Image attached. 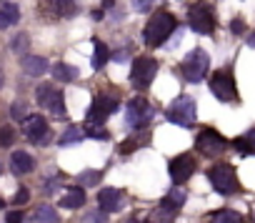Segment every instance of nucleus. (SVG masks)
Listing matches in <instances>:
<instances>
[{
	"label": "nucleus",
	"mask_w": 255,
	"mask_h": 223,
	"mask_svg": "<svg viewBox=\"0 0 255 223\" xmlns=\"http://www.w3.org/2000/svg\"><path fill=\"white\" fill-rule=\"evenodd\" d=\"M175 18L168 13V10H160V13H155L150 20H148V25H145V30H143V38H145V43L150 45V48H158V45H163L170 35H173V30H175Z\"/></svg>",
	"instance_id": "1"
},
{
	"label": "nucleus",
	"mask_w": 255,
	"mask_h": 223,
	"mask_svg": "<svg viewBox=\"0 0 255 223\" xmlns=\"http://www.w3.org/2000/svg\"><path fill=\"white\" fill-rule=\"evenodd\" d=\"M208 68H210V58H208V53L205 50H193L185 60H183V65H180V73H183V78L188 80V83H198V80H203L205 75H208Z\"/></svg>",
	"instance_id": "2"
},
{
	"label": "nucleus",
	"mask_w": 255,
	"mask_h": 223,
	"mask_svg": "<svg viewBox=\"0 0 255 223\" xmlns=\"http://www.w3.org/2000/svg\"><path fill=\"white\" fill-rule=\"evenodd\" d=\"M168 121L183 128H190L195 121V100L190 95H178V100H173L168 108Z\"/></svg>",
	"instance_id": "3"
},
{
	"label": "nucleus",
	"mask_w": 255,
	"mask_h": 223,
	"mask_svg": "<svg viewBox=\"0 0 255 223\" xmlns=\"http://www.w3.org/2000/svg\"><path fill=\"white\" fill-rule=\"evenodd\" d=\"M208 176H210V183H213V188H215L218 193L230 196V193L238 191V176H235L233 166H228V163H218V166L210 168Z\"/></svg>",
	"instance_id": "4"
},
{
	"label": "nucleus",
	"mask_w": 255,
	"mask_h": 223,
	"mask_svg": "<svg viewBox=\"0 0 255 223\" xmlns=\"http://www.w3.org/2000/svg\"><path fill=\"white\" fill-rule=\"evenodd\" d=\"M23 131H25V138L35 146H48L50 143V128H48V121L43 116H28L23 121Z\"/></svg>",
	"instance_id": "5"
},
{
	"label": "nucleus",
	"mask_w": 255,
	"mask_h": 223,
	"mask_svg": "<svg viewBox=\"0 0 255 223\" xmlns=\"http://www.w3.org/2000/svg\"><path fill=\"white\" fill-rule=\"evenodd\" d=\"M155 75H158V63H155L153 58L143 55V58H138V60H135V65H133L130 83H133L135 88H148V85L153 83V78H155Z\"/></svg>",
	"instance_id": "6"
},
{
	"label": "nucleus",
	"mask_w": 255,
	"mask_h": 223,
	"mask_svg": "<svg viewBox=\"0 0 255 223\" xmlns=\"http://www.w3.org/2000/svg\"><path fill=\"white\" fill-rule=\"evenodd\" d=\"M118 108V98L115 95H98L88 110V123L90 126H98V123H105V118L113 113V110Z\"/></svg>",
	"instance_id": "7"
},
{
	"label": "nucleus",
	"mask_w": 255,
	"mask_h": 223,
	"mask_svg": "<svg viewBox=\"0 0 255 223\" xmlns=\"http://www.w3.org/2000/svg\"><path fill=\"white\" fill-rule=\"evenodd\" d=\"M153 118V108L145 103V98H133L128 103V126L130 128H143Z\"/></svg>",
	"instance_id": "8"
},
{
	"label": "nucleus",
	"mask_w": 255,
	"mask_h": 223,
	"mask_svg": "<svg viewBox=\"0 0 255 223\" xmlns=\"http://www.w3.org/2000/svg\"><path fill=\"white\" fill-rule=\"evenodd\" d=\"M210 90L215 93V98L218 100H235V80H233V75L228 73V70H220V73H215L213 78H210Z\"/></svg>",
	"instance_id": "9"
},
{
	"label": "nucleus",
	"mask_w": 255,
	"mask_h": 223,
	"mask_svg": "<svg viewBox=\"0 0 255 223\" xmlns=\"http://www.w3.org/2000/svg\"><path fill=\"white\" fill-rule=\"evenodd\" d=\"M190 28L200 35H210L215 30V18H213V10L208 5H198L190 10Z\"/></svg>",
	"instance_id": "10"
},
{
	"label": "nucleus",
	"mask_w": 255,
	"mask_h": 223,
	"mask_svg": "<svg viewBox=\"0 0 255 223\" xmlns=\"http://www.w3.org/2000/svg\"><path fill=\"white\" fill-rule=\"evenodd\" d=\"M195 173V158L190 153H180L178 158L170 161V178L175 183H185Z\"/></svg>",
	"instance_id": "11"
},
{
	"label": "nucleus",
	"mask_w": 255,
	"mask_h": 223,
	"mask_svg": "<svg viewBox=\"0 0 255 223\" xmlns=\"http://www.w3.org/2000/svg\"><path fill=\"white\" fill-rule=\"evenodd\" d=\"M195 146H198V151H200L203 156H215V153H220L228 143H225V138H223V136H218L215 131L205 128V131H200V136H198Z\"/></svg>",
	"instance_id": "12"
},
{
	"label": "nucleus",
	"mask_w": 255,
	"mask_h": 223,
	"mask_svg": "<svg viewBox=\"0 0 255 223\" xmlns=\"http://www.w3.org/2000/svg\"><path fill=\"white\" fill-rule=\"evenodd\" d=\"M98 206L103 213H115L123 208V193L118 188H103L98 193Z\"/></svg>",
	"instance_id": "13"
},
{
	"label": "nucleus",
	"mask_w": 255,
	"mask_h": 223,
	"mask_svg": "<svg viewBox=\"0 0 255 223\" xmlns=\"http://www.w3.org/2000/svg\"><path fill=\"white\" fill-rule=\"evenodd\" d=\"M10 168H13L15 176H28V173L35 168V161H33V156H28L25 151H15V153L10 156Z\"/></svg>",
	"instance_id": "14"
},
{
	"label": "nucleus",
	"mask_w": 255,
	"mask_h": 223,
	"mask_svg": "<svg viewBox=\"0 0 255 223\" xmlns=\"http://www.w3.org/2000/svg\"><path fill=\"white\" fill-rule=\"evenodd\" d=\"M20 65H23L25 75H30V78H38V75H43L48 70V60L43 55H23Z\"/></svg>",
	"instance_id": "15"
},
{
	"label": "nucleus",
	"mask_w": 255,
	"mask_h": 223,
	"mask_svg": "<svg viewBox=\"0 0 255 223\" xmlns=\"http://www.w3.org/2000/svg\"><path fill=\"white\" fill-rule=\"evenodd\" d=\"M45 5H48L55 15H60V18H70V15L78 10L75 0H45Z\"/></svg>",
	"instance_id": "16"
},
{
	"label": "nucleus",
	"mask_w": 255,
	"mask_h": 223,
	"mask_svg": "<svg viewBox=\"0 0 255 223\" xmlns=\"http://www.w3.org/2000/svg\"><path fill=\"white\" fill-rule=\"evenodd\" d=\"M83 203H85V191L83 188H68L65 196L60 198L63 208H80Z\"/></svg>",
	"instance_id": "17"
},
{
	"label": "nucleus",
	"mask_w": 255,
	"mask_h": 223,
	"mask_svg": "<svg viewBox=\"0 0 255 223\" xmlns=\"http://www.w3.org/2000/svg\"><path fill=\"white\" fill-rule=\"evenodd\" d=\"M35 223H58L60 221V216H58V211L53 208V206H48V203H43V206H38L35 208Z\"/></svg>",
	"instance_id": "18"
},
{
	"label": "nucleus",
	"mask_w": 255,
	"mask_h": 223,
	"mask_svg": "<svg viewBox=\"0 0 255 223\" xmlns=\"http://www.w3.org/2000/svg\"><path fill=\"white\" fill-rule=\"evenodd\" d=\"M48 110L55 116V118H68V110H65V98H63V93L60 90H55L53 93V98H50V103H48Z\"/></svg>",
	"instance_id": "19"
},
{
	"label": "nucleus",
	"mask_w": 255,
	"mask_h": 223,
	"mask_svg": "<svg viewBox=\"0 0 255 223\" xmlns=\"http://www.w3.org/2000/svg\"><path fill=\"white\" fill-rule=\"evenodd\" d=\"M53 73H55V78L63 80V83H73V80L80 75L78 68H75V65H68V63H58V65L53 68Z\"/></svg>",
	"instance_id": "20"
},
{
	"label": "nucleus",
	"mask_w": 255,
	"mask_h": 223,
	"mask_svg": "<svg viewBox=\"0 0 255 223\" xmlns=\"http://www.w3.org/2000/svg\"><path fill=\"white\" fill-rule=\"evenodd\" d=\"M20 20V10L15 5H5V8H0V28H10Z\"/></svg>",
	"instance_id": "21"
},
{
	"label": "nucleus",
	"mask_w": 255,
	"mask_h": 223,
	"mask_svg": "<svg viewBox=\"0 0 255 223\" xmlns=\"http://www.w3.org/2000/svg\"><path fill=\"white\" fill-rule=\"evenodd\" d=\"M108 58H110V50H108V45H105V43H95V50H93V68H95V70L105 68Z\"/></svg>",
	"instance_id": "22"
},
{
	"label": "nucleus",
	"mask_w": 255,
	"mask_h": 223,
	"mask_svg": "<svg viewBox=\"0 0 255 223\" xmlns=\"http://www.w3.org/2000/svg\"><path fill=\"white\" fill-rule=\"evenodd\" d=\"M183 203H185V193H183L180 188H173V191L163 198V203H160V206H165V208H170V211H178Z\"/></svg>",
	"instance_id": "23"
},
{
	"label": "nucleus",
	"mask_w": 255,
	"mask_h": 223,
	"mask_svg": "<svg viewBox=\"0 0 255 223\" xmlns=\"http://www.w3.org/2000/svg\"><path fill=\"white\" fill-rule=\"evenodd\" d=\"M53 93H55V88H53L50 83H43V85H38V90H35V98H38V103H40L43 108H48V103H50Z\"/></svg>",
	"instance_id": "24"
},
{
	"label": "nucleus",
	"mask_w": 255,
	"mask_h": 223,
	"mask_svg": "<svg viewBox=\"0 0 255 223\" xmlns=\"http://www.w3.org/2000/svg\"><path fill=\"white\" fill-rule=\"evenodd\" d=\"M80 138H83V128H78V126H70V128H68V131L60 136V141H58V143H60V146H70V143H78Z\"/></svg>",
	"instance_id": "25"
},
{
	"label": "nucleus",
	"mask_w": 255,
	"mask_h": 223,
	"mask_svg": "<svg viewBox=\"0 0 255 223\" xmlns=\"http://www.w3.org/2000/svg\"><path fill=\"white\" fill-rule=\"evenodd\" d=\"M213 223H240V216L235 213V211H218L215 216H213Z\"/></svg>",
	"instance_id": "26"
},
{
	"label": "nucleus",
	"mask_w": 255,
	"mask_h": 223,
	"mask_svg": "<svg viewBox=\"0 0 255 223\" xmlns=\"http://www.w3.org/2000/svg\"><path fill=\"white\" fill-rule=\"evenodd\" d=\"M15 143V131L10 126H3L0 128V148H10Z\"/></svg>",
	"instance_id": "27"
},
{
	"label": "nucleus",
	"mask_w": 255,
	"mask_h": 223,
	"mask_svg": "<svg viewBox=\"0 0 255 223\" xmlns=\"http://www.w3.org/2000/svg\"><path fill=\"white\" fill-rule=\"evenodd\" d=\"M10 116H13L15 121H25V118L30 116V113H28V105H25V103H20V100H18V103H13V105H10Z\"/></svg>",
	"instance_id": "28"
},
{
	"label": "nucleus",
	"mask_w": 255,
	"mask_h": 223,
	"mask_svg": "<svg viewBox=\"0 0 255 223\" xmlns=\"http://www.w3.org/2000/svg\"><path fill=\"white\" fill-rule=\"evenodd\" d=\"M28 43H30V40H28V33H18V35L13 38L10 48H13L15 53H25V50H28Z\"/></svg>",
	"instance_id": "29"
},
{
	"label": "nucleus",
	"mask_w": 255,
	"mask_h": 223,
	"mask_svg": "<svg viewBox=\"0 0 255 223\" xmlns=\"http://www.w3.org/2000/svg\"><path fill=\"white\" fill-rule=\"evenodd\" d=\"M100 171H85V173H80V183L83 186H95L98 181H100Z\"/></svg>",
	"instance_id": "30"
},
{
	"label": "nucleus",
	"mask_w": 255,
	"mask_h": 223,
	"mask_svg": "<svg viewBox=\"0 0 255 223\" xmlns=\"http://www.w3.org/2000/svg\"><path fill=\"white\" fill-rule=\"evenodd\" d=\"M88 136L95 138V141H108V131L105 128H98V126H90V123H88Z\"/></svg>",
	"instance_id": "31"
},
{
	"label": "nucleus",
	"mask_w": 255,
	"mask_h": 223,
	"mask_svg": "<svg viewBox=\"0 0 255 223\" xmlns=\"http://www.w3.org/2000/svg\"><path fill=\"white\" fill-rule=\"evenodd\" d=\"M5 221H8V223H23V213H20V211H10V213L5 216Z\"/></svg>",
	"instance_id": "32"
},
{
	"label": "nucleus",
	"mask_w": 255,
	"mask_h": 223,
	"mask_svg": "<svg viewBox=\"0 0 255 223\" xmlns=\"http://www.w3.org/2000/svg\"><path fill=\"white\" fill-rule=\"evenodd\" d=\"M28 198H30V193H28V188H20V191L15 193V203H18V206H20V203H25Z\"/></svg>",
	"instance_id": "33"
},
{
	"label": "nucleus",
	"mask_w": 255,
	"mask_h": 223,
	"mask_svg": "<svg viewBox=\"0 0 255 223\" xmlns=\"http://www.w3.org/2000/svg\"><path fill=\"white\" fill-rule=\"evenodd\" d=\"M150 3H153V0H135V8H138V10H148Z\"/></svg>",
	"instance_id": "34"
},
{
	"label": "nucleus",
	"mask_w": 255,
	"mask_h": 223,
	"mask_svg": "<svg viewBox=\"0 0 255 223\" xmlns=\"http://www.w3.org/2000/svg\"><path fill=\"white\" fill-rule=\"evenodd\" d=\"M230 28H233V33H243V30H245V23H243V20H233Z\"/></svg>",
	"instance_id": "35"
},
{
	"label": "nucleus",
	"mask_w": 255,
	"mask_h": 223,
	"mask_svg": "<svg viewBox=\"0 0 255 223\" xmlns=\"http://www.w3.org/2000/svg\"><path fill=\"white\" fill-rule=\"evenodd\" d=\"M3 83H5V75H3V68H0V88H3Z\"/></svg>",
	"instance_id": "36"
},
{
	"label": "nucleus",
	"mask_w": 255,
	"mask_h": 223,
	"mask_svg": "<svg viewBox=\"0 0 255 223\" xmlns=\"http://www.w3.org/2000/svg\"><path fill=\"white\" fill-rule=\"evenodd\" d=\"M248 45H250V48H255V33H253V38L248 40Z\"/></svg>",
	"instance_id": "37"
},
{
	"label": "nucleus",
	"mask_w": 255,
	"mask_h": 223,
	"mask_svg": "<svg viewBox=\"0 0 255 223\" xmlns=\"http://www.w3.org/2000/svg\"><path fill=\"white\" fill-rule=\"evenodd\" d=\"M128 223H143V221H138V218H130V221H128Z\"/></svg>",
	"instance_id": "38"
},
{
	"label": "nucleus",
	"mask_w": 255,
	"mask_h": 223,
	"mask_svg": "<svg viewBox=\"0 0 255 223\" xmlns=\"http://www.w3.org/2000/svg\"><path fill=\"white\" fill-rule=\"evenodd\" d=\"M0 173H3V163H0Z\"/></svg>",
	"instance_id": "39"
},
{
	"label": "nucleus",
	"mask_w": 255,
	"mask_h": 223,
	"mask_svg": "<svg viewBox=\"0 0 255 223\" xmlns=\"http://www.w3.org/2000/svg\"><path fill=\"white\" fill-rule=\"evenodd\" d=\"M3 206H5V203H3V201H0V208H3Z\"/></svg>",
	"instance_id": "40"
}]
</instances>
